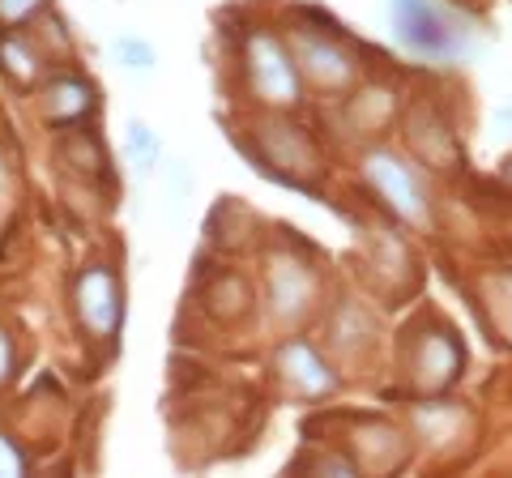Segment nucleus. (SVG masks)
<instances>
[{"label":"nucleus","mask_w":512,"mask_h":478,"mask_svg":"<svg viewBox=\"0 0 512 478\" xmlns=\"http://www.w3.org/2000/svg\"><path fill=\"white\" fill-rule=\"evenodd\" d=\"M252 82L269 103H295L299 77L274 39H252Z\"/></svg>","instance_id":"nucleus-3"},{"label":"nucleus","mask_w":512,"mask_h":478,"mask_svg":"<svg viewBox=\"0 0 512 478\" xmlns=\"http://www.w3.org/2000/svg\"><path fill=\"white\" fill-rule=\"evenodd\" d=\"M94 107V90L90 82H82V77L64 73L56 77L52 86H47V103H43V116L52 129H69V124L86 120V111Z\"/></svg>","instance_id":"nucleus-5"},{"label":"nucleus","mask_w":512,"mask_h":478,"mask_svg":"<svg viewBox=\"0 0 512 478\" xmlns=\"http://www.w3.org/2000/svg\"><path fill=\"white\" fill-rule=\"evenodd\" d=\"M286 368H291L295 380H303V385H308L312 393H320V389H329V385H333L329 376H316V372H325V368H320V359L312 355L308 346H291V350H286Z\"/></svg>","instance_id":"nucleus-8"},{"label":"nucleus","mask_w":512,"mask_h":478,"mask_svg":"<svg viewBox=\"0 0 512 478\" xmlns=\"http://www.w3.org/2000/svg\"><path fill=\"white\" fill-rule=\"evenodd\" d=\"M111 52H116L120 65L133 69V73H150L158 65V52H154L146 39H137V35H120L116 43H111Z\"/></svg>","instance_id":"nucleus-7"},{"label":"nucleus","mask_w":512,"mask_h":478,"mask_svg":"<svg viewBox=\"0 0 512 478\" xmlns=\"http://www.w3.org/2000/svg\"><path fill=\"white\" fill-rule=\"evenodd\" d=\"M308 60H312V69H316L320 77H329V82H346V77H350L346 56H338V52H333V47L308 43Z\"/></svg>","instance_id":"nucleus-10"},{"label":"nucleus","mask_w":512,"mask_h":478,"mask_svg":"<svg viewBox=\"0 0 512 478\" xmlns=\"http://www.w3.org/2000/svg\"><path fill=\"white\" fill-rule=\"evenodd\" d=\"M128 154H133L146 171L158 163V154H163V150H158V137H154L141 120H128Z\"/></svg>","instance_id":"nucleus-9"},{"label":"nucleus","mask_w":512,"mask_h":478,"mask_svg":"<svg viewBox=\"0 0 512 478\" xmlns=\"http://www.w3.org/2000/svg\"><path fill=\"white\" fill-rule=\"evenodd\" d=\"M77 312H82V325L94 338H111L120 325V291L116 278L107 269H86L77 278Z\"/></svg>","instance_id":"nucleus-2"},{"label":"nucleus","mask_w":512,"mask_h":478,"mask_svg":"<svg viewBox=\"0 0 512 478\" xmlns=\"http://www.w3.org/2000/svg\"><path fill=\"white\" fill-rule=\"evenodd\" d=\"M47 9V0H0V26H26Z\"/></svg>","instance_id":"nucleus-11"},{"label":"nucleus","mask_w":512,"mask_h":478,"mask_svg":"<svg viewBox=\"0 0 512 478\" xmlns=\"http://www.w3.org/2000/svg\"><path fill=\"white\" fill-rule=\"evenodd\" d=\"M0 69H5L18 86H30L39 77V56H35V47H30L26 35H0Z\"/></svg>","instance_id":"nucleus-6"},{"label":"nucleus","mask_w":512,"mask_h":478,"mask_svg":"<svg viewBox=\"0 0 512 478\" xmlns=\"http://www.w3.org/2000/svg\"><path fill=\"white\" fill-rule=\"evenodd\" d=\"M372 180L380 184V193L389 197L397 210H402L406 218H423V188L419 180H414V171L402 163V158H393V154H372Z\"/></svg>","instance_id":"nucleus-4"},{"label":"nucleus","mask_w":512,"mask_h":478,"mask_svg":"<svg viewBox=\"0 0 512 478\" xmlns=\"http://www.w3.org/2000/svg\"><path fill=\"white\" fill-rule=\"evenodd\" d=\"M9 368H13V346L5 338V329H0V380H9Z\"/></svg>","instance_id":"nucleus-13"},{"label":"nucleus","mask_w":512,"mask_h":478,"mask_svg":"<svg viewBox=\"0 0 512 478\" xmlns=\"http://www.w3.org/2000/svg\"><path fill=\"white\" fill-rule=\"evenodd\" d=\"M389 22H393V35L410 52H423V56L461 52V30L436 0H389Z\"/></svg>","instance_id":"nucleus-1"},{"label":"nucleus","mask_w":512,"mask_h":478,"mask_svg":"<svg viewBox=\"0 0 512 478\" xmlns=\"http://www.w3.org/2000/svg\"><path fill=\"white\" fill-rule=\"evenodd\" d=\"M26 470V461H22V453L13 449V444L0 436V474H22Z\"/></svg>","instance_id":"nucleus-12"}]
</instances>
